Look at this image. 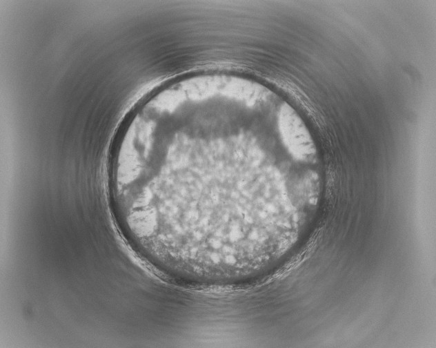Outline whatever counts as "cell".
<instances>
[{
  "label": "cell",
  "mask_w": 436,
  "mask_h": 348,
  "mask_svg": "<svg viewBox=\"0 0 436 348\" xmlns=\"http://www.w3.org/2000/svg\"><path fill=\"white\" fill-rule=\"evenodd\" d=\"M232 116L169 126L128 148L122 177L160 242L206 255L245 254L268 235L279 171L268 133Z\"/></svg>",
  "instance_id": "obj_1"
}]
</instances>
